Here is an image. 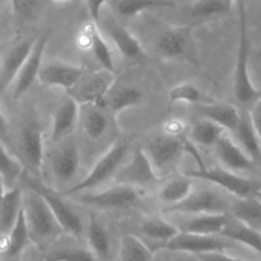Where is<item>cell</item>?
Wrapping results in <instances>:
<instances>
[{
	"label": "cell",
	"mask_w": 261,
	"mask_h": 261,
	"mask_svg": "<svg viewBox=\"0 0 261 261\" xmlns=\"http://www.w3.org/2000/svg\"><path fill=\"white\" fill-rule=\"evenodd\" d=\"M144 150L160 178L177 167L185 152L193 153L199 168L204 167L200 155L195 150V144L185 137H173L165 133L157 134L149 139Z\"/></svg>",
	"instance_id": "1"
},
{
	"label": "cell",
	"mask_w": 261,
	"mask_h": 261,
	"mask_svg": "<svg viewBox=\"0 0 261 261\" xmlns=\"http://www.w3.org/2000/svg\"><path fill=\"white\" fill-rule=\"evenodd\" d=\"M239 19L240 33L233 73V94L234 98L242 106H252L261 97V91L252 83L249 71L251 45H250L249 31H247V15L244 0H239Z\"/></svg>",
	"instance_id": "2"
},
{
	"label": "cell",
	"mask_w": 261,
	"mask_h": 261,
	"mask_svg": "<svg viewBox=\"0 0 261 261\" xmlns=\"http://www.w3.org/2000/svg\"><path fill=\"white\" fill-rule=\"evenodd\" d=\"M23 212L33 244L45 246L63 233L51 209L35 190L23 191Z\"/></svg>",
	"instance_id": "3"
},
{
	"label": "cell",
	"mask_w": 261,
	"mask_h": 261,
	"mask_svg": "<svg viewBox=\"0 0 261 261\" xmlns=\"http://www.w3.org/2000/svg\"><path fill=\"white\" fill-rule=\"evenodd\" d=\"M130 142H132V139H129V138H120V139H117L111 145V148L97 161L96 165L91 170V172L83 180L79 181L78 184L69 188L61 195L65 196V198L78 195V194L84 193V191L97 188L101 184H103L105 181L111 178L117 172L121 163L124 162L125 157H126L127 152L130 149Z\"/></svg>",
	"instance_id": "4"
},
{
	"label": "cell",
	"mask_w": 261,
	"mask_h": 261,
	"mask_svg": "<svg viewBox=\"0 0 261 261\" xmlns=\"http://www.w3.org/2000/svg\"><path fill=\"white\" fill-rule=\"evenodd\" d=\"M196 25L198 23H189L163 32L155 43L157 53L168 60L188 61L199 70H203L194 40V30Z\"/></svg>",
	"instance_id": "5"
},
{
	"label": "cell",
	"mask_w": 261,
	"mask_h": 261,
	"mask_svg": "<svg viewBox=\"0 0 261 261\" xmlns=\"http://www.w3.org/2000/svg\"><path fill=\"white\" fill-rule=\"evenodd\" d=\"M186 177L208 181L219 186L236 198H255L261 195V181L244 177L224 167H201L186 171Z\"/></svg>",
	"instance_id": "6"
},
{
	"label": "cell",
	"mask_w": 261,
	"mask_h": 261,
	"mask_svg": "<svg viewBox=\"0 0 261 261\" xmlns=\"http://www.w3.org/2000/svg\"><path fill=\"white\" fill-rule=\"evenodd\" d=\"M20 177L24 180L27 189L35 190L36 193L42 196V199L46 201L48 208L51 209L54 217L58 221L59 226L61 227L63 232L73 237L82 236V233H83V223H82L81 217L64 200L65 196H63L61 194L56 193L55 190L46 186L36 176L32 177V176H28L27 173L23 172Z\"/></svg>",
	"instance_id": "7"
},
{
	"label": "cell",
	"mask_w": 261,
	"mask_h": 261,
	"mask_svg": "<svg viewBox=\"0 0 261 261\" xmlns=\"http://www.w3.org/2000/svg\"><path fill=\"white\" fill-rule=\"evenodd\" d=\"M115 83V73L101 69V70H88L83 73L79 81L66 91L68 96L75 99L81 106L84 105H97L99 106L106 94L112 89Z\"/></svg>",
	"instance_id": "8"
},
{
	"label": "cell",
	"mask_w": 261,
	"mask_h": 261,
	"mask_svg": "<svg viewBox=\"0 0 261 261\" xmlns=\"http://www.w3.org/2000/svg\"><path fill=\"white\" fill-rule=\"evenodd\" d=\"M233 246L234 242L224 239L221 234H198L180 231L173 239L166 242L162 249L200 255L204 252L226 251Z\"/></svg>",
	"instance_id": "9"
},
{
	"label": "cell",
	"mask_w": 261,
	"mask_h": 261,
	"mask_svg": "<svg viewBox=\"0 0 261 261\" xmlns=\"http://www.w3.org/2000/svg\"><path fill=\"white\" fill-rule=\"evenodd\" d=\"M79 203L96 209H126L139 203V194L134 186L117 184L99 193L79 194Z\"/></svg>",
	"instance_id": "10"
},
{
	"label": "cell",
	"mask_w": 261,
	"mask_h": 261,
	"mask_svg": "<svg viewBox=\"0 0 261 261\" xmlns=\"http://www.w3.org/2000/svg\"><path fill=\"white\" fill-rule=\"evenodd\" d=\"M75 42L79 50L89 51L102 69H106L112 73L116 71L111 48L102 36L101 30L96 22L91 19L84 23L76 35Z\"/></svg>",
	"instance_id": "11"
},
{
	"label": "cell",
	"mask_w": 261,
	"mask_h": 261,
	"mask_svg": "<svg viewBox=\"0 0 261 261\" xmlns=\"http://www.w3.org/2000/svg\"><path fill=\"white\" fill-rule=\"evenodd\" d=\"M115 178L117 184H124V185L134 186V188L153 185L160 180L144 148L140 145L134 148L129 163L117 171Z\"/></svg>",
	"instance_id": "12"
},
{
	"label": "cell",
	"mask_w": 261,
	"mask_h": 261,
	"mask_svg": "<svg viewBox=\"0 0 261 261\" xmlns=\"http://www.w3.org/2000/svg\"><path fill=\"white\" fill-rule=\"evenodd\" d=\"M48 40H50V35L48 33H42V35L36 37L30 55L25 59L24 64H23L19 73L17 74L14 82H13L14 83L13 97L15 99L24 96L30 91L31 87L33 86V83L37 81L38 73H40V69L42 66L43 54H45V48L47 46Z\"/></svg>",
	"instance_id": "13"
},
{
	"label": "cell",
	"mask_w": 261,
	"mask_h": 261,
	"mask_svg": "<svg viewBox=\"0 0 261 261\" xmlns=\"http://www.w3.org/2000/svg\"><path fill=\"white\" fill-rule=\"evenodd\" d=\"M229 204L212 190H201L191 193L182 201L165 209L168 213H181L195 216L204 213H227Z\"/></svg>",
	"instance_id": "14"
},
{
	"label": "cell",
	"mask_w": 261,
	"mask_h": 261,
	"mask_svg": "<svg viewBox=\"0 0 261 261\" xmlns=\"http://www.w3.org/2000/svg\"><path fill=\"white\" fill-rule=\"evenodd\" d=\"M19 152L27 167L38 175L43 165V132L40 124L30 121L22 127L19 134Z\"/></svg>",
	"instance_id": "15"
},
{
	"label": "cell",
	"mask_w": 261,
	"mask_h": 261,
	"mask_svg": "<svg viewBox=\"0 0 261 261\" xmlns=\"http://www.w3.org/2000/svg\"><path fill=\"white\" fill-rule=\"evenodd\" d=\"M86 68L82 65L54 60L41 66L37 81L46 87H60L69 91L79 81Z\"/></svg>",
	"instance_id": "16"
},
{
	"label": "cell",
	"mask_w": 261,
	"mask_h": 261,
	"mask_svg": "<svg viewBox=\"0 0 261 261\" xmlns=\"http://www.w3.org/2000/svg\"><path fill=\"white\" fill-rule=\"evenodd\" d=\"M102 25L106 30L109 37L114 42L115 47L119 50V53L126 60L143 61L147 59L142 43L121 23L117 22L114 18H106L103 23H102Z\"/></svg>",
	"instance_id": "17"
},
{
	"label": "cell",
	"mask_w": 261,
	"mask_h": 261,
	"mask_svg": "<svg viewBox=\"0 0 261 261\" xmlns=\"http://www.w3.org/2000/svg\"><path fill=\"white\" fill-rule=\"evenodd\" d=\"M81 116V105L66 94L65 98L56 107L53 116L51 140L59 143L66 139L75 130Z\"/></svg>",
	"instance_id": "18"
},
{
	"label": "cell",
	"mask_w": 261,
	"mask_h": 261,
	"mask_svg": "<svg viewBox=\"0 0 261 261\" xmlns=\"http://www.w3.org/2000/svg\"><path fill=\"white\" fill-rule=\"evenodd\" d=\"M214 148H216L217 157L227 170L242 172V171H252L256 168L251 158L239 147L233 138L226 135V133L219 138Z\"/></svg>",
	"instance_id": "19"
},
{
	"label": "cell",
	"mask_w": 261,
	"mask_h": 261,
	"mask_svg": "<svg viewBox=\"0 0 261 261\" xmlns=\"http://www.w3.org/2000/svg\"><path fill=\"white\" fill-rule=\"evenodd\" d=\"M35 40L36 37L25 38L15 43L7 51L3 59L2 68H0V89L2 91L8 88L14 82L15 76L19 73L20 68L32 50Z\"/></svg>",
	"instance_id": "20"
},
{
	"label": "cell",
	"mask_w": 261,
	"mask_h": 261,
	"mask_svg": "<svg viewBox=\"0 0 261 261\" xmlns=\"http://www.w3.org/2000/svg\"><path fill=\"white\" fill-rule=\"evenodd\" d=\"M30 232H28L27 222H25L23 205L20 209L18 218L14 226L12 227L7 234H2L0 240V252L5 256V259L13 260L19 257L30 245H32Z\"/></svg>",
	"instance_id": "21"
},
{
	"label": "cell",
	"mask_w": 261,
	"mask_h": 261,
	"mask_svg": "<svg viewBox=\"0 0 261 261\" xmlns=\"http://www.w3.org/2000/svg\"><path fill=\"white\" fill-rule=\"evenodd\" d=\"M232 135H233L234 142L251 158L255 166L261 168V145L254 125H252L250 112L247 110H241L239 124L232 132Z\"/></svg>",
	"instance_id": "22"
},
{
	"label": "cell",
	"mask_w": 261,
	"mask_h": 261,
	"mask_svg": "<svg viewBox=\"0 0 261 261\" xmlns=\"http://www.w3.org/2000/svg\"><path fill=\"white\" fill-rule=\"evenodd\" d=\"M53 172L56 180L68 182L78 172L81 166V153L74 142H65L56 149L53 155Z\"/></svg>",
	"instance_id": "23"
},
{
	"label": "cell",
	"mask_w": 261,
	"mask_h": 261,
	"mask_svg": "<svg viewBox=\"0 0 261 261\" xmlns=\"http://www.w3.org/2000/svg\"><path fill=\"white\" fill-rule=\"evenodd\" d=\"M199 112L204 119L216 122L226 132L231 133L239 124L241 115V110L227 102H201L199 103Z\"/></svg>",
	"instance_id": "24"
},
{
	"label": "cell",
	"mask_w": 261,
	"mask_h": 261,
	"mask_svg": "<svg viewBox=\"0 0 261 261\" xmlns=\"http://www.w3.org/2000/svg\"><path fill=\"white\" fill-rule=\"evenodd\" d=\"M219 234L234 244H241L249 247L261 256V231H257L229 216L228 222Z\"/></svg>",
	"instance_id": "25"
},
{
	"label": "cell",
	"mask_w": 261,
	"mask_h": 261,
	"mask_svg": "<svg viewBox=\"0 0 261 261\" xmlns=\"http://www.w3.org/2000/svg\"><path fill=\"white\" fill-rule=\"evenodd\" d=\"M144 99V94L137 87L124 86L117 89H111L99 106L109 110L114 115L121 114L126 109L140 105Z\"/></svg>",
	"instance_id": "26"
},
{
	"label": "cell",
	"mask_w": 261,
	"mask_h": 261,
	"mask_svg": "<svg viewBox=\"0 0 261 261\" xmlns=\"http://www.w3.org/2000/svg\"><path fill=\"white\" fill-rule=\"evenodd\" d=\"M229 219L228 213H204L191 216L181 226V232L198 234H219Z\"/></svg>",
	"instance_id": "27"
},
{
	"label": "cell",
	"mask_w": 261,
	"mask_h": 261,
	"mask_svg": "<svg viewBox=\"0 0 261 261\" xmlns=\"http://www.w3.org/2000/svg\"><path fill=\"white\" fill-rule=\"evenodd\" d=\"M87 240L88 249L96 255L99 261H107L111 252V241L110 234L105 224L91 214L88 219V229H87Z\"/></svg>",
	"instance_id": "28"
},
{
	"label": "cell",
	"mask_w": 261,
	"mask_h": 261,
	"mask_svg": "<svg viewBox=\"0 0 261 261\" xmlns=\"http://www.w3.org/2000/svg\"><path fill=\"white\" fill-rule=\"evenodd\" d=\"M229 216L237 221L261 231V200L255 198H237L229 204Z\"/></svg>",
	"instance_id": "29"
},
{
	"label": "cell",
	"mask_w": 261,
	"mask_h": 261,
	"mask_svg": "<svg viewBox=\"0 0 261 261\" xmlns=\"http://www.w3.org/2000/svg\"><path fill=\"white\" fill-rule=\"evenodd\" d=\"M23 205V190L12 188L5 190L2 205H0V234H7L14 226Z\"/></svg>",
	"instance_id": "30"
},
{
	"label": "cell",
	"mask_w": 261,
	"mask_h": 261,
	"mask_svg": "<svg viewBox=\"0 0 261 261\" xmlns=\"http://www.w3.org/2000/svg\"><path fill=\"white\" fill-rule=\"evenodd\" d=\"M226 133V130L216 122L208 119L199 120L191 126L190 139L195 145L203 148H211L217 144L219 138Z\"/></svg>",
	"instance_id": "31"
},
{
	"label": "cell",
	"mask_w": 261,
	"mask_h": 261,
	"mask_svg": "<svg viewBox=\"0 0 261 261\" xmlns=\"http://www.w3.org/2000/svg\"><path fill=\"white\" fill-rule=\"evenodd\" d=\"M153 250L139 237L124 234L120 241L119 261H152Z\"/></svg>",
	"instance_id": "32"
},
{
	"label": "cell",
	"mask_w": 261,
	"mask_h": 261,
	"mask_svg": "<svg viewBox=\"0 0 261 261\" xmlns=\"http://www.w3.org/2000/svg\"><path fill=\"white\" fill-rule=\"evenodd\" d=\"M110 5L120 15L126 18L135 17L139 13L154 8H173L176 4L170 0H111Z\"/></svg>",
	"instance_id": "33"
},
{
	"label": "cell",
	"mask_w": 261,
	"mask_h": 261,
	"mask_svg": "<svg viewBox=\"0 0 261 261\" xmlns=\"http://www.w3.org/2000/svg\"><path fill=\"white\" fill-rule=\"evenodd\" d=\"M87 109L83 112V130L87 137L92 140H97L103 137L109 126L105 109L97 105H84Z\"/></svg>",
	"instance_id": "34"
},
{
	"label": "cell",
	"mask_w": 261,
	"mask_h": 261,
	"mask_svg": "<svg viewBox=\"0 0 261 261\" xmlns=\"http://www.w3.org/2000/svg\"><path fill=\"white\" fill-rule=\"evenodd\" d=\"M140 232L144 234L147 239L152 241L161 242L163 245L170 241L171 239L176 236L180 232V229L175 224L160 218V217H153V218L147 219L140 226Z\"/></svg>",
	"instance_id": "35"
},
{
	"label": "cell",
	"mask_w": 261,
	"mask_h": 261,
	"mask_svg": "<svg viewBox=\"0 0 261 261\" xmlns=\"http://www.w3.org/2000/svg\"><path fill=\"white\" fill-rule=\"evenodd\" d=\"M193 193V181L184 175L182 178H173L161 189L160 198L168 206L177 204Z\"/></svg>",
	"instance_id": "36"
},
{
	"label": "cell",
	"mask_w": 261,
	"mask_h": 261,
	"mask_svg": "<svg viewBox=\"0 0 261 261\" xmlns=\"http://www.w3.org/2000/svg\"><path fill=\"white\" fill-rule=\"evenodd\" d=\"M42 261H99L89 249L81 246H56L46 252Z\"/></svg>",
	"instance_id": "37"
},
{
	"label": "cell",
	"mask_w": 261,
	"mask_h": 261,
	"mask_svg": "<svg viewBox=\"0 0 261 261\" xmlns=\"http://www.w3.org/2000/svg\"><path fill=\"white\" fill-rule=\"evenodd\" d=\"M232 4L226 0H195L190 5V12L196 18H212L231 12Z\"/></svg>",
	"instance_id": "38"
},
{
	"label": "cell",
	"mask_w": 261,
	"mask_h": 261,
	"mask_svg": "<svg viewBox=\"0 0 261 261\" xmlns=\"http://www.w3.org/2000/svg\"><path fill=\"white\" fill-rule=\"evenodd\" d=\"M10 3L17 22L24 24L38 17L45 0H10Z\"/></svg>",
	"instance_id": "39"
},
{
	"label": "cell",
	"mask_w": 261,
	"mask_h": 261,
	"mask_svg": "<svg viewBox=\"0 0 261 261\" xmlns=\"http://www.w3.org/2000/svg\"><path fill=\"white\" fill-rule=\"evenodd\" d=\"M170 106L177 102H186V103H201L204 94L200 89L193 83H181L173 87L170 91Z\"/></svg>",
	"instance_id": "40"
},
{
	"label": "cell",
	"mask_w": 261,
	"mask_h": 261,
	"mask_svg": "<svg viewBox=\"0 0 261 261\" xmlns=\"http://www.w3.org/2000/svg\"><path fill=\"white\" fill-rule=\"evenodd\" d=\"M23 173V167L15 158L8 153L4 145L0 143V176L3 181H14Z\"/></svg>",
	"instance_id": "41"
},
{
	"label": "cell",
	"mask_w": 261,
	"mask_h": 261,
	"mask_svg": "<svg viewBox=\"0 0 261 261\" xmlns=\"http://www.w3.org/2000/svg\"><path fill=\"white\" fill-rule=\"evenodd\" d=\"M86 2L89 15H91V19L93 20V22H96L97 24H99V23H101L102 7H103L105 4H110L111 0H86Z\"/></svg>",
	"instance_id": "42"
},
{
	"label": "cell",
	"mask_w": 261,
	"mask_h": 261,
	"mask_svg": "<svg viewBox=\"0 0 261 261\" xmlns=\"http://www.w3.org/2000/svg\"><path fill=\"white\" fill-rule=\"evenodd\" d=\"M184 132H185V124L177 119L168 120L163 125V133L165 134L173 135V137H184Z\"/></svg>",
	"instance_id": "43"
},
{
	"label": "cell",
	"mask_w": 261,
	"mask_h": 261,
	"mask_svg": "<svg viewBox=\"0 0 261 261\" xmlns=\"http://www.w3.org/2000/svg\"><path fill=\"white\" fill-rule=\"evenodd\" d=\"M250 117H251L252 125L255 127V132H256L257 138H259V142L261 145V97L252 105V109L250 110Z\"/></svg>",
	"instance_id": "44"
},
{
	"label": "cell",
	"mask_w": 261,
	"mask_h": 261,
	"mask_svg": "<svg viewBox=\"0 0 261 261\" xmlns=\"http://www.w3.org/2000/svg\"><path fill=\"white\" fill-rule=\"evenodd\" d=\"M200 260L203 261H242L237 257L229 256L224 251H212V252H204V254L198 255Z\"/></svg>",
	"instance_id": "45"
},
{
	"label": "cell",
	"mask_w": 261,
	"mask_h": 261,
	"mask_svg": "<svg viewBox=\"0 0 261 261\" xmlns=\"http://www.w3.org/2000/svg\"><path fill=\"white\" fill-rule=\"evenodd\" d=\"M0 139L9 142V124L3 114L2 109H0Z\"/></svg>",
	"instance_id": "46"
},
{
	"label": "cell",
	"mask_w": 261,
	"mask_h": 261,
	"mask_svg": "<svg viewBox=\"0 0 261 261\" xmlns=\"http://www.w3.org/2000/svg\"><path fill=\"white\" fill-rule=\"evenodd\" d=\"M4 193H5V188H4V181L0 180V205H2L3 198H4Z\"/></svg>",
	"instance_id": "47"
},
{
	"label": "cell",
	"mask_w": 261,
	"mask_h": 261,
	"mask_svg": "<svg viewBox=\"0 0 261 261\" xmlns=\"http://www.w3.org/2000/svg\"><path fill=\"white\" fill-rule=\"evenodd\" d=\"M256 55H257V58L261 59V48H260L259 51H257V53H256Z\"/></svg>",
	"instance_id": "48"
},
{
	"label": "cell",
	"mask_w": 261,
	"mask_h": 261,
	"mask_svg": "<svg viewBox=\"0 0 261 261\" xmlns=\"http://www.w3.org/2000/svg\"><path fill=\"white\" fill-rule=\"evenodd\" d=\"M227 3H229V4H233V2H236V0H226Z\"/></svg>",
	"instance_id": "49"
},
{
	"label": "cell",
	"mask_w": 261,
	"mask_h": 261,
	"mask_svg": "<svg viewBox=\"0 0 261 261\" xmlns=\"http://www.w3.org/2000/svg\"><path fill=\"white\" fill-rule=\"evenodd\" d=\"M4 2H5V0H0V8H2V5L4 4Z\"/></svg>",
	"instance_id": "50"
},
{
	"label": "cell",
	"mask_w": 261,
	"mask_h": 261,
	"mask_svg": "<svg viewBox=\"0 0 261 261\" xmlns=\"http://www.w3.org/2000/svg\"><path fill=\"white\" fill-rule=\"evenodd\" d=\"M55 2H65V0H55Z\"/></svg>",
	"instance_id": "51"
},
{
	"label": "cell",
	"mask_w": 261,
	"mask_h": 261,
	"mask_svg": "<svg viewBox=\"0 0 261 261\" xmlns=\"http://www.w3.org/2000/svg\"><path fill=\"white\" fill-rule=\"evenodd\" d=\"M0 180H3V178H2V176H0Z\"/></svg>",
	"instance_id": "52"
},
{
	"label": "cell",
	"mask_w": 261,
	"mask_h": 261,
	"mask_svg": "<svg viewBox=\"0 0 261 261\" xmlns=\"http://www.w3.org/2000/svg\"><path fill=\"white\" fill-rule=\"evenodd\" d=\"M259 2H261V0H259Z\"/></svg>",
	"instance_id": "53"
}]
</instances>
